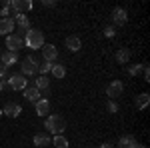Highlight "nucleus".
I'll return each mask as SVG.
<instances>
[{"label":"nucleus","mask_w":150,"mask_h":148,"mask_svg":"<svg viewBox=\"0 0 150 148\" xmlns=\"http://www.w3.org/2000/svg\"><path fill=\"white\" fill-rule=\"evenodd\" d=\"M44 128H46L50 134L58 136V134H62V132L66 130V120H64L62 116H58V114H52V116H48V118H46Z\"/></svg>","instance_id":"nucleus-1"},{"label":"nucleus","mask_w":150,"mask_h":148,"mask_svg":"<svg viewBox=\"0 0 150 148\" xmlns=\"http://www.w3.org/2000/svg\"><path fill=\"white\" fill-rule=\"evenodd\" d=\"M24 44L28 46V48H32V50L42 48V46H44V34H42V30L30 28V30L26 32V36H24Z\"/></svg>","instance_id":"nucleus-2"},{"label":"nucleus","mask_w":150,"mask_h":148,"mask_svg":"<svg viewBox=\"0 0 150 148\" xmlns=\"http://www.w3.org/2000/svg\"><path fill=\"white\" fill-rule=\"evenodd\" d=\"M38 72V60L36 56H26L22 60V74L24 76H32Z\"/></svg>","instance_id":"nucleus-3"},{"label":"nucleus","mask_w":150,"mask_h":148,"mask_svg":"<svg viewBox=\"0 0 150 148\" xmlns=\"http://www.w3.org/2000/svg\"><path fill=\"white\" fill-rule=\"evenodd\" d=\"M122 92H124V82H122V80H112V82L106 86V96H110L112 100L118 98V96H122Z\"/></svg>","instance_id":"nucleus-4"},{"label":"nucleus","mask_w":150,"mask_h":148,"mask_svg":"<svg viewBox=\"0 0 150 148\" xmlns=\"http://www.w3.org/2000/svg\"><path fill=\"white\" fill-rule=\"evenodd\" d=\"M22 46H24V36L22 34H10V36H6V48H8L10 52H18Z\"/></svg>","instance_id":"nucleus-5"},{"label":"nucleus","mask_w":150,"mask_h":148,"mask_svg":"<svg viewBox=\"0 0 150 148\" xmlns=\"http://www.w3.org/2000/svg\"><path fill=\"white\" fill-rule=\"evenodd\" d=\"M32 0H12L10 8L14 10V14H26L28 10H32Z\"/></svg>","instance_id":"nucleus-6"},{"label":"nucleus","mask_w":150,"mask_h":148,"mask_svg":"<svg viewBox=\"0 0 150 148\" xmlns=\"http://www.w3.org/2000/svg\"><path fill=\"white\" fill-rule=\"evenodd\" d=\"M26 84H28V80H26L24 74H12L10 78H8V86H10L12 90H24Z\"/></svg>","instance_id":"nucleus-7"},{"label":"nucleus","mask_w":150,"mask_h":148,"mask_svg":"<svg viewBox=\"0 0 150 148\" xmlns=\"http://www.w3.org/2000/svg\"><path fill=\"white\" fill-rule=\"evenodd\" d=\"M42 58L46 62H54L58 58V48L54 44H44L42 46Z\"/></svg>","instance_id":"nucleus-8"},{"label":"nucleus","mask_w":150,"mask_h":148,"mask_svg":"<svg viewBox=\"0 0 150 148\" xmlns=\"http://www.w3.org/2000/svg\"><path fill=\"white\" fill-rule=\"evenodd\" d=\"M16 28V24L12 18H0V34L2 36H10Z\"/></svg>","instance_id":"nucleus-9"},{"label":"nucleus","mask_w":150,"mask_h":148,"mask_svg":"<svg viewBox=\"0 0 150 148\" xmlns=\"http://www.w3.org/2000/svg\"><path fill=\"white\" fill-rule=\"evenodd\" d=\"M20 112H22V108H20V104H16V102H8L2 108V114L8 116V118H16Z\"/></svg>","instance_id":"nucleus-10"},{"label":"nucleus","mask_w":150,"mask_h":148,"mask_svg":"<svg viewBox=\"0 0 150 148\" xmlns=\"http://www.w3.org/2000/svg\"><path fill=\"white\" fill-rule=\"evenodd\" d=\"M112 20H114L116 26H122V24H126L128 20V12L124 8H114L112 10Z\"/></svg>","instance_id":"nucleus-11"},{"label":"nucleus","mask_w":150,"mask_h":148,"mask_svg":"<svg viewBox=\"0 0 150 148\" xmlns=\"http://www.w3.org/2000/svg\"><path fill=\"white\" fill-rule=\"evenodd\" d=\"M24 98H26L28 102H38V100L42 98V94H40V90L34 88V86H26V88H24Z\"/></svg>","instance_id":"nucleus-12"},{"label":"nucleus","mask_w":150,"mask_h":148,"mask_svg":"<svg viewBox=\"0 0 150 148\" xmlns=\"http://www.w3.org/2000/svg\"><path fill=\"white\" fill-rule=\"evenodd\" d=\"M64 44H66V48H68L70 52H78L82 48V42H80V38L78 36H66V40H64Z\"/></svg>","instance_id":"nucleus-13"},{"label":"nucleus","mask_w":150,"mask_h":148,"mask_svg":"<svg viewBox=\"0 0 150 148\" xmlns=\"http://www.w3.org/2000/svg\"><path fill=\"white\" fill-rule=\"evenodd\" d=\"M36 104V114L42 118V116H48V112H50V102H48L46 98H40L38 102H34Z\"/></svg>","instance_id":"nucleus-14"},{"label":"nucleus","mask_w":150,"mask_h":148,"mask_svg":"<svg viewBox=\"0 0 150 148\" xmlns=\"http://www.w3.org/2000/svg\"><path fill=\"white\" fill-rule=\"evenodd\" d=\"M0 60H2V64L8 68V66H12V64L18 60V52H10V50H6V52L0 56Z\"/></svg>","instance_id":"nucleus-15"},{"label":"nucleus","mask_w":150,"mask_h":148,"mask_svg":"<svg viewBox=\"0 0 150 148\" xmlns=\"http://www.w3.org/2000/svg\"><path fill=\"white\" fill-rule=\"evenodd\" d=\"M34 144L40 148L48 146V144H52V138L48 136V134H42V132H38V134H34Z\"/></svg>","instance_id":"nucleus-16"},{"label":"nucleus","mask_w":150,"mask_h":148,"mask_svg":"<svg viewBox=\"0 0 150 148\" xmlns=\"http://www.w3.org/2000/svg\"><path fill=\"white\" fill-rule=\"evenodd\" d=\"M14 24H18L20 28H24V30H30V20H28V16L26 14H14Z\"/></svg>","instance_id":"nucleus-17"},{"label":"nucleus","mask_w":150,"mask_h":148,"mask_svg":"<svg viewBox=\"0 0 150 148\" xmlns=\"http://www.w3.org/2000/svg\"><path fill=\"white\" fill-rule=\"evenodd\" d=\"M128 60H130V52H128L126 48H120L116 52V62L118 64H128Z\"/></svg>","instance_id":"nucleus-18"},{"label":"nucleus","mask_w":150,"mask_h":148,"mask_svg":"<svg viewBox=\"0 0 150 148\" xmlns=\"http://www.w3.org/2000/svg\"><path fill=\"white\" fill-rule=\"evenodd\" d=\"M50 72H52V76H54V78H58V80L66 76V68H64L62 64H52V70H50Z\"/></svg>","instance_id":"nucleus-19"},{"label":"nucleus","mask_w":150,"mask_h":148,"mask_svg":"<svg viewBox=\"0 0 150 148\" xmlns=\"http://www.w3.org/2000/svg\"><path fill=\"white\" fill-rule=\"evenodd\" d=\"M48 86H50V80H48V76H38L36 78V82H34V88H38V90H46Z\"/></svg>","instance_id":"nucleus-20"},{"label":"nucleus","mask_w":150,"mask_h":148,"mask_svg":"<svg viewBox=\"0 0 150 148\" xmlns=\"http://www.w3.org/2000/svg\"><path fill=\"white\" fill-rule=\"evenodd\" d=\"M52 144L56 148H68V138L64 136V134H58V136L52 138Z\"/></svg>","instance_id":"nucleus-21"},{"label":"nucleus","mask_w":150,"mask_h":148,"mask_svg":"<svg viewBox=\"0 0 150 148\" xmlns=\"http://www.w3.org/2000/svg\"><path fill=\"white\" fill-rule=\"evenodd\" d=\"M148 102H150V96L144 92V94H140L138 98H136V108H138V110H144V108L148 106Z\"/></svg>","instance_id":"nucleus-22"},{"label":"nucleus","mask_w":150,"mask_h":148,"mask_svg":"<svg viewBox=\"0 0 150 148\" xmlns=\"http://www.w3.org/2000/svg\"><path fill=\"white\" fill-rule=\"evenodd\" d=\"M134 142H136L134 136H122V138H120V142H118V148H132Z\"/></svg>","instance_id":"nucleus-23"},{"label":"nucleus","mask_w":150,"mask_h":148,"mask_svg":"<svg viewBox=\"0 0 150 148\" xmlns=\"http://www.w3.org/2000/svg\"><path fill=\"white\" fill-rule=\"evenodd\" d=\"M50 70H52V62H46L44 60V64H38V72H42V76H46Z\"/></svg>","instance_id":"nucleus-24"},{"label":"nucleus","mask_w":150,"mask_h":148,"mask_svg":"<svg viewBox=\"0 0 150 148\" xmlns=\"http://www.w3.org/2000/svg\"><path fill=\"white\" fill-rule=\"evenodd\" d=\"M142 68H144V64H134V66H130V70H128V72H130V74L134 76V74H138Z\"/></svg>","instance_id":"nucleus-25"},{"label":"nucleus","mask_w":150,"mask_h":148,"mask_svg":"<svg viewBox=\"0 0 150 148\" xmlns=\"http://www.w3.org/2000/svg\"><path fill=\"white\" fill-rule=\"evenodd\" d=\"M104 36L112 38V36H114V26H106V28H104Z\"/></svg>","instance_id":"nucleus-26"},{"label":"nucleus","mask_w":150,"mask_h":148,"mask_svg":"<svg viewBox=\"0 0 150 148\" xmlns=\"http://www.w3.org/2000/svg\"><path fill=\"white\" fill-rule=\"evenodd\" d=\"M42 6H46V8H52V6H56V2H54V0H42Z\"/></svg>","instance_id":"nucleus-27"},{"label":"nucleus","mask_w":150,"mask_h":148,"mask_svg":"<svg viewBox=\"0 0 150 148\" xmlns=\"http://www.w3.org/2000/svg\"><path fill=\"white\" fill-rule=\"evenodd\" d=\"M8 88H10V86H8V80H0V90H8Z\"/></svg>","instance_id":"nucleus-28"},{"label":"nucleus","mask_w":150,"mask_h":148,"mask_svg":"<svg viewBox=\"0 0 150 148\" xmlns=\"http://www.w3.org/2000/svg\"><path fill=\"white\" fill-rule=\"evenodd\" d=\"M108 110L114 114V112H118V106H116V102H108Z\"/></svg>","instance_id":"nucleus-29"},{"label":"nucleus","mask_w":150,"mask_h":148,"mask_svg":"<svg viewBox=\"0 0 150 148\" xmlns=\"http://www.w3.org/2000/svg\"><path fill=\"white\" fill-rule=\"evenodd\" d=\"M6 66H4V64H0V78H4V76H6Z\"/></svg>","instance_id":"nucleus-30"},{"label":"nucleus","mask_w":150,"mask_h":148,"mask_svg":"<svg viewBox=\"0 0 150 148\" xmlns=\"http://www.w3.org/2000/svg\"><path fill=\"white\" fill-rule=\"evenodd\" d=\"M144 80H146V82L150 80V70H148V66H144Z\"/></svg>","instance_id":"nucleus-31"},{"label":"nucleus","mask_w":150,"mask_h":148,"mask_svg":"<svg viewBox=\"0 0 150 148\" xmlns=\"http://www.w3.org/2000/svg\"><path fill=\"white\" fill-rule=\"evenodd\" d=\"M100 148H114L110 142H104V144H100Z\"/></svg>","instance_id":"nucleus-32"},{"label":"nucleus","mask_w":150,"mask_h":148,"mask_svg":"<svg viewBox=\"0 0 150 148\" xmlns=\"http://www.w3.org/2000/svg\"><path fill=\"white\" fill-rule=\"evenodd\" d=\"M132 148H144V144H138V142H134V144H132Z\"/></svg>","instance_id":"nucleus-33"},{"label":"nucleus","mask_w":150,"mask_h":148,"mask_svg":"<svg viewBox=\"0 0 150 148\" xmlns=\"http://www.w3.org/2000/svg\"><path fill=\"white\" fill-rule=\"evenodd\" d=\"M0 116H2V108H0Z\"/></svg>","instance_id":"nucleus-34"}]
</instances>
